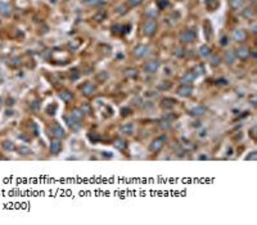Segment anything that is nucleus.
<instances>
[{"mask_svg": "<svg viewBox=\"0 0 257 225\" xmlns=\"http://www.w3.org/2000/svg\"><path fill=\"white\" fill-rule=\"evenodd\" d=\"M156 28H157V23H156L154 20H149L144 23L143 26V32L148 35V36H152L154 32H156Z\"/></svg>", "mask_w": 257, "mask_h": 225, "instance_id": "f257e3e1", "label": "nucleus"}, {"mask_svg": "<svg viewBox=\"0 0 257 225\" xmlns=\"http://www.w3.org/2000/svg\"><path fill=\"white\" fill-rule=\"evenodd\" d=\"M194 37H196V35H194V32L190 30H185L180 35V39L183 42H192L194 40Z\"/></svg>", "mask_w": 257, "mask_h": 225, "instance_id": "f03ea898", "label": "nucleus"}, {"mask_svg": "<svg viewBox=\"0 0 257 225\" xmlns=\"http://www.w3.org/2000/svg\"><path fill=\"white\" fill-rule=\"evenodd\" d=\"M158 67H160L158 61H149L145 63V66H144V70H145L147 72H154V71H157Z\"/></svg>", "mask_w": 257, "mask_h": 225, "instance_id": "7ed1b4c3", "label": "nucleus"}, {"mask_svg": "<svg viewBox=\"0 0 257 225\" xmlns=\"http://www.w3.org/2000/svg\"><path fill=\"white\" fill-rule=\"evenodd\" d=\"M148 53H149V48L144 46V45H138L134 49V54L136 55V57H145Z\"/></svg>", "mask_w": 257, "mask_h": 225, "instance_id": "20e7f679", "label": "nucleus"}, {"mask_svg": "<svg viewBox=\"0 0 257 225\" xmlns=\"http://www.w3.org/2000/svg\"><path fill=\"white\" fill-rule=\"evenodd\" d=\"M61 148H62V144H61V142H59L58 139H54V140H52V144H50V152H52L53 154H57V153H59Z\"/></svg>", "mask_w": 257, "mask_h": 225, "instance_id": "39448f33", "label": "nucleus"}, {"mask_svg": "<svg viewBox=\"0 0 257 225\" xmlns=\"http://www.w3.org/2000/svg\"><path fill=\"white\" fill-rule=\"evenodd\" d=\"M233 39L235 41H243L246 39V32L243 30H235L233 31Z\"/></svg>", "mask_w": 257, "mask_h": 225, "instance_id": "423d86ee", "label": "nucleus"}, {"mask_svg": "<svg viewBox=\"0 0 257 225\" xmlns=\"http://www.w3.org/2000/svg\"><path fill=\"white\" fill-rule=\"evenodd\" d=\"M248 54H249L248 49H247V48H244V46H240V48H238V49H237V52H235V57H239V58L244 59V58H247V57H248Z\"/></svg>", "mask_w": 257, "mask_h": 225, "instance_id": "0eeeda50", "label": "nucleus"}, {"mask_svg": "<svg viewBox=\"0 0 257 225\" xmlns=\"http://www.w3.org/2000/svg\"><path fill=\"white\" fill-rule=\"evenodd\" d=\"M0 13L4 14V16H10L12 13V9H10V5L7 3H0Z\"/></svg>", "mask_w": 257, "mask_h": 225, "instance_id": "6e6552de", "label": "nucleus"}, {"mask_svg": "<svg viewBox=\"0 0 257 225\" xmlns=\"http://www.w3.org/2000/svg\"><path fill=\"white\" fill-rule=\"evenodd\" d=\"M194 77H196V73L189 72V73H186L183 79H181V83H183V84H190Z\"/></svg>", "mask_w": 257, "mask_h": 225, "instance_id": "1a4fd4ad", "label": "nucleus"}, {"mask_svg": "<svg viewBox=\"0 0 257 225\" xmlns=\"http://www.w3.org/2000/svg\"><path fill=\"white\" fill-rule=\"evenodd\" d=\"M53 133H54V135L57 136V138H61V136L64 135V131H63V129L59 126V125H54V126H53Z\"/></svg>", "mask_w": 257, "mask_h": 225, "instance_id": "9d476101", "label": "nucleus"}, {"mask_svg": "<svg viewBox=\"0 0 257 225\" xmlns=\"http://www.w3.org/2000/svg\"><path fill=\"white\" fill-rule=\"evenodd\" d=\"M93 90H94V85L90 84V83H87L83 86V91L85 93V94H90V93H93Z\"/></svg>", "mask_w": 257, "mask_h": 225, "instance_id": "9b49d317", "label": "nucleus"}, {"mask_svg": "<svg viewBox=\"0 0 257 225\" xmlns=\"http://www.w3.org/2000/svg\"><path fill=\"white\" fill-rule=\"evenodd\" d=\"M161 148H162V142H161L160 139H158V140H156V142H153L152 147H150V149H152V151H154V152L160 151Z\"/></svg>", "mask_w": 257, "mask_h": 225, "instance_id": "f8f14e48", "label": "nucleus"}, {"mask_svg": "<svg viewBox=\"0 0 257 225\" xmlns=\"http://www.w3.org/2000/svg\"><path fill=\"white\" fill-rule=\"evenodd\" d=\"M200 55L202 57H208L210 55V48L208 46H206V45H203V46H200Z\"/></svg>", "mask_w": 257, "mask_h": 225, "instance_id": "ddd939ff", "label": "nucleus"}, {"mask_svg": "<svg viewBox=\"0 0 257 225\" xmlns=\"http://www.w3.org/2000/svg\"><path fill=\"white\" fill-rule=\"evenodd\" d=\"M190 91H192V87L185 86V87H181V89H179V94L180 95H188Z\"/></svg>", "mask_w": 257, "mask_h": 225, "instance_id": "4468645a", "label": "nucleus"}, {"mask_svg": "<svg viewBox=\"0 0 257 225\" xmlns=\"http://www.w3.org/2000/svg\"><path fill=\"white\" fill-rule=\"evenodd\" d=\"M61 98L64 99V101H70V99L72 98V94L68 93V91H63V93H61Z\"/></svg>", "mask_w": 257, "mask_h": 225, "instance_id": "2eb2a0df", "label": "nucleus"}, {"mask_svg": "<svg viewBox=\"0 0 257 225\" xmlns=\"http://www.w3.org/2000/svg\"><path fill=\"white\" fill-rule=\"evenodd\" d=\"M226 58H228V62H229V63H231V62L234 61V58H235V52H229L228 55H226Z\"/></svg>", "mask_w": 257, "mask_h": 225, "instance_id": "dca6fc26", "label": "nucleus"}, {"mask_svg": "<svg viewBox=\"0 0 257 225\" xmlns=\"http://www.w3.org/2000/svg\"><path fill=\"white\" fill-rule=\"evenodd\" d=\"M193 112H194L193 115H202L204 112V107H197V108H194Z\"/></svg>", "mask_w": 257, "mask_h": 225, "instance_id": "f3484780", "label": "nucleus"}, {"mask_svg": "<svg viewBox=\"0 0 257 225\" xmlns=\"http://www.w3.org/2000/svg\"><path fill=\"white\" fill-rule=\"evenodd\" d=\"M104 17H105V13H103V12H100V13H98V14H97L95 17H94V18H95V21H102Z\"/></svg>", "mask_w": 257, "mask_h": 225, "instance_id": "a211bd4d", "label": "nucleus"}, {"mask_svg": "<svg viewBox=\"0 0 257 225\" xmlns=\"http://www.w3.org/2000/svg\"><path fill=\"white\" fill-rule=\"evenodd\" d=\"M141 3V0H129V4L131 7H136V5H139Z\"/></svg>", "mask_w": 257, "mask_h": 225, "instance_id": "6ab92c4d", "label": "nucleus"}, {"mask_svg": "<svg viewBox=\"0 0 257 225\" xmlns=\"http://www.w3.org/2000/svg\"><path fill=\"white\" fill-rule=\"evenodd\" d=\"M240 5H242V0H238V2L233 0V2H231V7L233 8H238V7H240Z\"/></svg>", "mask_w": 257, "mask_h": 225, "instance_id": "aec40b11", "label": "nucleus"}, {"mask_svg": "<svg viewBox=\"0 0 257 225\" xmlns=\"http://www.w3.org/2000/svg\"><path fill=\"white\" fill-rule=\"evenodd\" d=\"M123 131H127V133H131V131L134 130V127H133V125H126L123 129H122Z\"/></svg>", "mask_w": 257, "mask_h": 225, "instance_id": "412c9836", "label": "nucleus"}, {"mask_svg": "<svg viewBox=\"0 0 257 225\" xmlns=\"http://www.w3.org/2000/svg\"><path fill=\"white\" fill-rule=\"evenodd\" d=\"M126 75H127V76H135V75H136V71H135V70H131V68H129V70H126Z\"/></svg>", "mask_w": 257, "mask_h": 225, "instance_id": "4be33fe9", "label": "nucleus"}, {"mask_svg": "<svg viewBox=\"0 0 257 225\" xmlns=\"http://www.w3.org/2000/svg\"><path fill=\"white\" fill-rule=\"evenodd\" d=\"M81 116H83V115H80V112H79V111H73L72 117H75V118H77V120H79V118H80Z\"/></svg>", "mask_w": 257, "mask_h": 225, "instance_id": "5701e85b", "label": "nucleus"}, {"mask_svg": "<svg viewBox=\"0 0 257 225\" xmlns=\"http://www.w3.org/2000/svg\"><path fill=\"white\" fill-rule=\"evenodd\" d=\"M98 2H99V0H86L87 4H97Z\"/></svg>", "mask_w": 257, "mask_h": 225, "instance_id": "b1692460", "label": "nucleus"}, {"mask_svg": "<svg viewBox=\"0 0 257 225\" xmlns=\"http://www.w3.org/2000/svg\"><path fill=\"white\" fill-rule=\"evenodd\" d=\"M20 152H23V153H30V149H27V148H21V149H20Z\"/></svg>", "mask_w": 257, "mask_h": 225, "instance_id": "393cba45", "label": "nucleus"}, {"mask_svg": "<svg viewBox=\"0 0 257 225\" xmlns=\"http://www.w3.org/2000/svg\"><path fill=\"white\" fill-rule=\"evenodd\" d=\"M218 61H220V58H218V57H215L214 59H212V63H214V65H215V63H218Z\"/></svg>", "mask_w": 257, "mask_h": 225, "instance_id": "a878e982", "label": "nucleus"}, {"mask_svg": "<svg viewBox=\"0 0 257 225\" xmlns=\"http://www.w3.org/2000/svg\"><path fill=\"white\" fill-rule=\"evenodd\" d=\"M221 44H222V45H225V44H228V39H225V37H222Z\"/></svg>", "mask_w": 257, "mask_h": 225, "instance_id": "bb28decb", "label": "nucleus"}]
</instances>
